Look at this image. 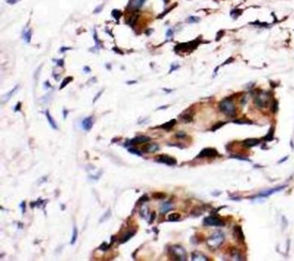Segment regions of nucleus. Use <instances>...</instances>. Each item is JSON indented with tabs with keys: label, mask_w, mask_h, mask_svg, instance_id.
<instances>
[{
	"label": "nucleus",
	"mask_w": 294,
	"mask_h": 261,
	"mask_svg": "<svg viewBox=\"0 0 294 261\" xmlns=\"http://www.w3.org/2000/svg\"><path fill=\"white\" fill-rule=\"evenodd\" d=\"M219 107L221 111L228 116H235V106L233 101L230 98H224L220 103Z\"/></svg>",
	"instance_id": "nucleus-1"
},
{
	"label": "nucleus",
	"mask_w": 294,
	"mask_h": 261,
	"mask_svg": "<svg viewBox=\"0 0 294 261\" xmlns=\"http://www.w3.org/2000/svg\"><path fill=\"white\" fill-rule=\"evenodd\" d=\"M224 240V233L221 231H216L207 240V245L211 249H217L219 247Z\"/></svg>",
	"instance_id": "nucleus-2"
},
{
	"label": "nucleus",
	"mask_w": 294,
	"mask_h": 261,
	"mask_svg": "<svg viewBox=\"0 0 294 261\" xmlns=\"http://www.w3.org/2000/svg\"><path fill=\"white\" fill-rule=\"evenodd\" d=\"M171 255L176 260H186V252L180 246H173L169 249Z\"/></svg>",
	"instance_id": "nucleus-3"
},
{
	"label": "nucleus",
	"mask_w": 294,
	"mask_h": 261,
	"mask_svg": "<svg viewBox=\"0 0 294 261\" xmlns=\"http://www.w3.org/2000/svg\"><path fill=\"white\" fill-rule=\"evenodd\" d=\"M269 98H270V94L268 92H261L259 93V95L255 98V103L258 107H266L268 104L269 102Z\"/></svg>",
	"instance_id": "nucleus-4"
},
{
	"label": "nucleus",
	"mask_w": 294,
	"mask_h": 261,
	"mask_svg": "<svg viewBox=\"0 0 294 261\" xmlns=\"http://www.w3.org/2000/svg\"><path fill=\"white\" fill-rule=\"evenodd\" d=\"M204 224L206 225V226H217V227H219V226H223L224 223L218 217L211 216H208V217L204 218Z\"/></svg>",
	"instance_id": "nucleus-5"
},
{
	"label": "nucleus",
	"mask_w": 294,
	"mask_h": 261,
	"mask_svg": "<svg viewBox=\"0 0 294 261\" xmlns=\"http://www.w3.org/2000/svg\"><path fill=\"white\" fill-rule=\"evenodd\" d=\"M156 161L166 164L167 165H175L177 164V161L174 158L168 155H159L158 157H156Z\"/></svg>",
	"instance_id": "nucleus-6"
},
{
	"label": "nucleus",
	"mask_w": 294,
	"mask_h": 261,
	"mask_svg": "<svg viewBox=\"0 0 294 261\" xmlns=\"http://www.w3.org/2000/svg\"><path fill=\"white\" fill-rule=\"evenodd\" d=\"M217 155V151L214 148H204L200 152L197 157H208V158H214Z\"/></svg>",
	"instance_id": "nucleus-7"
},
{
	"label": "nucleus",
	"mask_w": 294,
	"mask_h": 261,
	"mask_svg": "<svg viewBox=\"0 0 294 261\" xmlns=\"http://www.w3.org/2000/svg\"><path fill=\"white\" fill-rule=\"evenodd\" d=\"M150 140V138L148 137V136H138V137H135L134 139L130 140V141H128L126 143V145H135V144H141V143H144V142H148Z\"/></svg>",
	"instance_id": "nucleus-8"
},
{
	"label": "nucleus",
	"mask_w": 294,
	"mask_h": 261,
	"mask_svg": "<svg viewBox=\"0 0 294 261\" xmlns=\"http://www.w3.org/2000/svg\"><path fill=\"white\" fill-rule=\"evenodd\" d=\"M93 121L92 117H86L82 121V128L86 131H90L92 128Z\"/></svg>",
	"instance_id": "nucleus-9"
},
{
	"label": "nucleus",
	"mask_w": 294,
	"mask_h": 261,
	"mask_svg": "<svg viewBox=\"0 0 294 261\" xmlns=\"http://www.w3.org/2000/svg\"><path fill=\"white\" fill-rule=\"evenodd\" d=\"M192 260L194 261L209 260L208 258H207L204 254H203V253H199V252H194V253L192 254Z\"/></svg>",
	"instance_id": "nucleus-10"
},
{
	"label": "nucleus",
	"mask_w": 294,
	"mask_h": 261,
	"mask_svg": "<svg viewBox=\"0 0 294 261\" xmlns=\"http://www.w3.org/2000/svg\"><path fill=\"white\" fill-rule=\"evenodd\" d=\"M260 143V140L258 139H247L243 141V146L246 147H252Z\"/></svg>",
	"instance_id": "nucleus-11"
},
{
	"label": "nucleus",
	"mask_w": 294,
	"mask_h": 261,
	"mask_svg": "<svg viewBox=\"0 0 294 261\" xmlns=\"http://www.w3.org/2000/svg\"><path fill=\"white\" fill-rule=\"evenodd\" d=\"M46 116H47V119H48V121L49 125H50L54 129H58V127H57V125H56V123L54 121V119H53V117L51 116V115H50V113H49L48 110L46 111Z\"/></svg>",
	"instance_id": "nucleus-12"
},
{
	"label": "nucleus",
	"mask_w": 294,
	"mask_h": 261,
	"mask_svg": "<svg viewBox=\"0 0 294 261\" xmlns=\"http://www.w3.org/2000/svg\"><path fill=\"white\" fill-rule=\"evenodd\" d=\"M158 149H159V146L156 145V144L148 145V146H146V147L143 148V150H144L145 152L148 153V154H150V153H155V152L157 151Z\"/></svg>",
	"instance_id": "nucleus-13"
},
{
	"label": "nucleus",
	"mask_w": 294,
	"mask_h": 261,
	"mask_svg": "<svg viewBox=\"0 0 294 261\" xmlns=\"http://www.w3.org/2000/svg\"><path fill=\"white\" fill-rule=\"evenodd\" d=\"M172 209H173L172 203L170 202H164L163 204L161 205V212L165 214V213L168 212L169 210H171Z\"/></svg>",
	"instance_id": "nucleus-14"
},
{
	"label": "nucleus",
	"mask_w": 294,
	"mask_h": 261,
	"mask_svg": "<svg viewBox=\"0 0 294 261\" xmlns=\"http://www.w3.org/2000/svg\"><path fill=\"white\" fill-rule=\"evenodd\" d=\"M234 233L235 234L237 240H241V241H243V240H244V235H243V233H242V229H241L240 227H235V232H234Z\"/></svg>",
	"instance_id": "nucleus-15"
},
{
	"label": "nucleus",
	"mask_w": 294,
	"mask_h": 261,
	"mask_svg": "<svg viewBox=\"0 0 294 261\" xmlns=\"http://www.w3.org/2000/svg\"><path fill=\"white\" fill-rule=\"evenodd\" d=\"M284 189V186H282V187H278V188H275V189H272V190H269V191H265V192H262V193H261L260 194V196H269V195H272V194H273V193H275V192H277V191H281V190H283Z\"/></svg>",
	"instance_id": "nucleus-16"
},
{
	"label": "nucleus",
	"mask_w": 294,
	"mask_h": 261,
	"mask_svg": "<svg viewBox=\"0 0 294 261\" xmlns=\"http://www.w3.org/2000/svg\"><path fill=\"white\" fill-rule=\"evenodd\" d=\"M144 2L145 0H132L130 4L134 9H138L144 3Z\"/></svg>",
	"instance_id": "nucleus-17"
},
{
	"label": "nucleus",
	"mask_w": 294,
	"mask_h": 261,
	"mask_svg": "<svg viewBox=\"0 0 294 261\" xmlns=\"http://www.w3.org/2000/svg\"><path fill=\"white\" fill-rule=\"evenodd\" d=\"M176 123V120H171V121H169L168 123H165V124H163L161 128H162V129H166V130H169L170 129H172L173 126H174V124Z\"/></svg>",
	"instance_id": "nucleus-18"
},
{
	"label": "nucleus",
	"mask_w": 294,
	"mask_h": 261,
	"mask_svg": "<svg viewBox=\"0 0 294 261\" xmlns=\"http://www.w3.org/2000/svg\"><path fill=\"white\" fill-rule=\"evenodd\" d=\"M135 231H133V232H129V233H127L122 239H121V240H120V242L121 243H125V242H127L128 240H130V239H131L132 237H133V235L135 234Z\"/></svg>",
	"instance_id": "nucleus-19"
},
{
	"label": "nucleus",
	"mask_w": 294,
	"mask_h": 261,
	"mask_svg": "<svg viewBox=\"0 0 294 261\" xmlns=\"http://www.w3.org/2000/svg\"><path fill=\"white\" fill-rule=\"evenodd\" d=\"M180 218V215L178 213H173L168 216V221L169 222H177Z\"/></svg>",
	"instance_id": "nucleus-20"
},
{
	"label": "nucleus",
	"mask_w": 294,
	"mask_h": 261,
	"mask_svg": "<svg viewBox=\"0 0 294 261\" xmlns=\"http://www.w3.org/2000/svg\"><path fill=\"white\" fill-rule=\"evenodd\" d=\"M242 13V10H238V9H235V10H233L230 12V16H231V17H232L233 19L235 20Z\"/></svg>",
	"instance_id": "nucleus-21"
},
{
	"label": "nucleus",
	"mask_w": 294,
	"mask_h": 261,
	"mask_svg": "<svg viewBox=\"0 0 294 261\" xmlns=\"http://www.w3.org/2000/svg\"><path fill=\"white\" fill-rule=\"evenodd\" d=\"M77 238H78V229L76 227L73 228V230H72V240H71V244L73 245L76 240H77Z\"/></svg>",
	"instance_id": "nucleus-22"
},
{
	"label": "nucleus",
	"mask_w": 294,
	"mask_h": 261,
	"mask_svg": "<svg viewBox=\"0 0 294 261\" xmlns=\"http://www.w3.org/2000/svg\"><path fill=\"white\" fill-rule=\"evenodd\" d=\"M231 255H232V259L235 260H243V258L241 257V254L239 253V252L236 251V250L233 251L232 253H231Z\"/></svg>",
	"instance_id": "nucleus-23"
},
{
	"label": "nucleus",
	"mask_w": 294,
	"mask_h": 261,
	"mask_svg": "<svg viewBox=\"0 0 294 261\" xmlns=\"http://www.w3.org/2000/svg\"><path fill=\"white\" fill-rule=\"evenodd\" d=\"M200 21V18L199 17H193V16H192V17H188V19H187V22L188 23H198Z\"/></svg>",
	"instance_id": "nucleus-24"
},
{
	"label": "nucleus",
	"mask_w": 294,
	"mask_h": 261,
	"mask_svg": "<svg viewBox=\"0 0 294 261\" xmlns=\"http://www.w3.org/2000/svg\"><path fill=\"white\" fill-rule=\"evenodd\" d=\"M17 87H18V86L17 85V86H16V87H15L14 89H12V90H11V91H10V92L9 93H8V94H6V95H5V96L3 97V99H4V100H3V102H5L6 100H9V99L10 98V97L12 96V94H13V93H14V92H16V90L17 89Z\"/></svg>",
	"instance_id": "nucleus-25"
},
{
	"label": "nucleus",
	"mask_w": 294,
	"mask_h": 261,
	"mask_svg": "<svg viewBox=\"0 0 294 261\" xmlns=\"http://www.w3.org/2000/svg\"><path fill=\"white\" fill-rule=\"evenodd\" d=\"M72 80V77H67V78H66L65 79L63 80V82H62L61 85L60 86V89H62V88H64L66 85L67 84H69V83H70Z\"/></svg>",
	"instance_id": "nucleus-26"
},
{
	"label": "nucleus",
	"mask_w": 294,
	"mask_h": 261,
	"mask_svg": "<svg viewBox=\"0 0 294 261\" xmlns=\"http://www.w3.org/2000/svg\"><path fill=\"white\" fill-rule=\"evenodd\" d=\"M112 16L116 18V20H119V18H120L121 16H122V13H121V11H119V10H114L112 11Z\"/></svg>",
	"instance_id": "nucleus-27"
},
{
	"label": "nucleus",
	"mask_w": 294,
	"mask_h": 261,
	"mask_svg": "<svg viewBox=\"0 0 294 261\" xmlns=\"http://www.w3.org/2000/svg\"><path fill=\"white\" fill-rule=\"evenodd\" d=\"M23 38L25 39V41L27 42H30L31 40V30H28V32H26L23 35Z\"/></svg>",
	"instance_id": "nucleus-28"
},
{
	"label": "nucleus",
	"mask_w": 294,
	"mask_h": 261,
	"mask_svg": "<svg viewBox=\"0 0 294 261\" xmlns=\"http://www.w3.org/2000/svg\"><path fill=\"white\" fill-rule=\"evenodd\" d=\"M129 152H130V153H131V154H135V155L141 156V153L139 150L135 149V148H130V149H129Z\"/></svg>",
	"instance_id": "nucleus-29"
},
{
	"label": "nucleus",
	"mask_w": 294,
	"mask_h": 261,
	"mask_svg": "<svg viewBox=\"0 0 294 261\" xmlns=\"http://www.w3.org/2000/svg\"><path fill=\"white\" fill-rule=\"evenodd\" d=\"M176 5H177V4H176V3H175V4H174V5H173V6H172V7H170V8H169V9H168V10H165V11H164L163 13H161V16H159V17H158V18H162V17H164V16H165V15H166V14H167V13H168V12H170V11H171V10H173V7H175V6H176Z\"/></svg>",
	"instance_id": "nucleus-30"
},
{
	"label": "nucleus",
	"mask_w": 294,
	"mask_h": 261,
	"mask_svg": "<svg viewBox=\"0 0 294 261\" xmlns=\"http://www.w3.org/2000/svg\"><path fill=\"white\" fill-rule=\"evenodd\" d=\"M277 110H278V102L276 100H274L273 104H272V111L276 112Z\"/></svg>",
	"instance_id": "nucleus-31"
},
{
	"label": "nucleus",
	"mask_w": 294,
	"mask_h": 261,
	"mask_svg": "<svg viewBox=\"0 0 294 261\" xmlns=\"http://www.w3.org/2000/svg\"><path fill=\"white\" fill-rule=\"evenodd\" d=\"M223 35H224V30H220L219 32L217 34V38H216V41H219V40H221V38L223 37Z\"/></svg>",
	"instance_id": "nucleus-32"
},
{
	"label": "nucleus",
	"mask_w": 294,
	"mask_h": 261,
	"mask_svg": "<svg viewBox=\"0 0 294 261\" xmlns=\"http://www.w3.org/2000/svg\"><path fill=\"white\" fill-rule=\"evenodd\" d=\"M234 123H240V124H242V123H251V122L248 121V120H235V121H234Z\"/></svg>",
	"instance_id": "nucleus-33"
},
{
	"label": "nucleus",
	"mask_w": 294,
	"mask_h": 261,
	"mask_svg": "<svg viewBox=\"0 0 294 261\" xmlns=\"http://www.w3.org/2000/svg\"><path fill=\"white\" fill-rule=\"evenodd\" d=\"M108 248H109V246H108L106 243H104H104H103V244H102V245L99 247V249H100V250H102V251H105V250H107Z\"/></svg>",
	"instance_id": "nucleus-34"
},
{
	"label": "nucleus",
	"mask_w": 294,
	"mask_h": 261,
	"mask_svg": "<svg viewBox=\"0 0 294 261\" xmlns=\"http://www.w3.org/2000/svg\"><path fill=\"white\" fill-rule=\"evenodd\" d=\"M224 124H225V123H217L213 128H212V130L213 131H215L216 129H219V128H221Z\"/></svg>",
	"instance_id": "nucleus-35"
},
{
	"label": "nucleus",
	"mask_w": 294,
	"mask_h": 261,
	"mask_svg": "<svg viewBox=\"0 0 294 261\" xmlns=\"http://www.w3.org/2000/svg\"><path fill=\"white\" fill-rule=\"evenodd\" d=\"M273 133L272 131H270V132H269V134H267V135L265 137V140H271L273 138Z\"/></svg>",
	"instance_id": "nucleus-36"
},
{
	"label": "nucleus",
	"mask_w": 294,
	"mask_h": 261,
	"mask_svg": "<svg viewBox=\"0 0 294 261\" xmlns=\"http://www.w3.org/2000/svg\"><path fill=\"white\" fill-rule=\"evenodd\" d=\"M232 61H234V59H233V58H229V59H228V60H227V61H225V62H224V63L223 64V65H227V64H229V62L231 63Z\"/></svg>",
	"instance_id": "nucleus-37"
},
{
	"label": "nucleus",
	"mask_w": 294,
	"mask_h": 261,
	"mask_svg": "<svg viewBox=\"0 0 294 261\" xmlns=\"http://www.w3.org/2000/svg\"><path fill=\"white\" fill-rule=\"evenodd\" d=\"M19 0H7V3H10V4H14L16 3H17Z\"/></svg>",
	"instance_id": "nucleus-38"
},
{
	"label": "nucleus",
	"mask_w": 294,
	"mask_h": 261,
	"mask_svg": "<svg viewBox=\"0 0 294 261\" xmlns=\"http://www.w3.org/2000/svg\"><path fill=\"white\" fill-rule=\"evenodd\" d=\"M173 34V30H167V32H166V35H167L168 37H171Z\"/></svg>",
	"instance_id": "nucleus-39"
},
{
	"label": "nucleus",
	"mask_w": 294,
	"mask_h": 261,
	"mask_svg": "<svg viewBox=\"0 0 294 261\" xmlns=\"http://www.w3.org/2000/svg\"><path fill=\"white\" fill-rule=\"evenodd\" d=\"M22 207H23V208H22V209H23V212L24 213V211H25V202H22Z\"/></svg>",
	"instance_id": "nucleus-40"
},
{
	"label": "nucleus",
	"mask_w": 294,
	"mask_h": 261,
	"mask_svg": "<svg viewBox=\"0 0 294 261\" xmlns=\"http://www.w3.org/2000/svg\"><path fill=\"white\" fill-rule=\"evenodd\" d=\"M20 105H21V103H17V108L15 109V110H16V111H17V110L19 109V107H20Z\"/></svg>",
	"instance_id": "nucleus-41"
},
{
	"label": "nucleus",
	"mask_w": 294,
	"mask_h": 261,
	"mask_svg": "<svg viewBox=\"0 0 294 261\" xmlns=\"http://www.w3.org/2000/svg\"><path fill=\"white\" fill-rule=\"evenodd\" d=\"M67 49H69L68 48H61V52H64V51H66V50H67Z\"/></svg>",
	"instance_id": "nucleus-42"
},
{
	"label": "nucleus",
	"mask_w": 294,
	"mask_h": 261,
	"mask_svg": "<svg viewBox=\"0 0 294 261\" xmlns=\"http://www.w3.org/2000/svg\"><path fill=\"white\" fill-rule=\"evenodd\" d=\"M164 2H165V3H167L169 2V0H164Z\"/></svg>",
	"instance_id": "nucleus-43"
}]
</instances>
